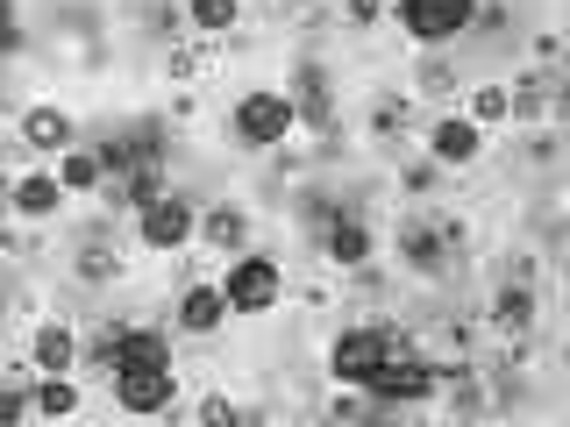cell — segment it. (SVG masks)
Here are the masks:
<instances>
[{"mask_svg": "<svg viewBox=\"0 0 570 427\" xmlns=\"http://www.w3.org/2000/svg\"><path fill=\"white\" fill-rule=\"evenodd\" d=\"M115 399L129 406L136 420H150V414H165V406L178 399V378H171V356H121L115 370Z\"/></svg>", "mask_w": 570, "mask_h": 427, "instance_id": "obj_1", "label": "cell"}, {"mask_svg": "<svg viewBox=\"0 0 570 427\" xmlns=\"http://www.w3.org/2000/svg\"><path fill=\"white\" fill-rule=\"evenodd\" d=\"M406 349H414V342H406L400 328H350L343 342L328 349V370H335L343 385H371V378L392 364V356H406Z\"/></svg>", "mask_w": 570, "mask_h": 427, "instance_id": "obj_2", "label": "cell"}, {"mask_svg": "<svg viewBox=\"0 0 570 427\" xmlns=\"http://www.w3.org/2000/svg\"><path fill=\"white\" fill-rule=\"evenodd\" d=\"M293 129H299L293 93H243V100H236V136H243V142H257V150L285 142Z\"/></svg>", "mask_w": 570, "mask_h": 427, "instance_id": "obj_3", "label": "cell"}, {"mask_svg": "<svg viewBox=\"0 0 570 427\" xmlns=\"http://www.w3.org/2000/svg\"><path fill=\"white\" fill-rule=\"evenodd\" d=\"M478 22V0H400V29L421 43H450Z\"/></svg>", "mask_w": 570, "mask_h": 427, "instance_id": "obj_4", "label": "cell"}, {"mask_svg": "<svg viewBox=\"0 0 570 427\" xmlns=\"http://www.w3.org/2000/svg\"><path fill=\"white\" fill-rule=\"evenodd\" d=\"M222 299H228V314H264V307L278 299V264H272V257H243V264H228Z\"/></svg>", "mask_w": 570, "mask_h": 427, "instance_id": "obj_5", "label": "cell"}, {"mask_svg": "<svg viewBox=\"0 0 570 427\" xmlns=\"http://www.w3.org/2000/svg\"><path fill=\"white\" fill-rule=\"evenodd\" d=\"M364 391H371V399H385V406H414V399H428V391H435V364H428L421 349H406V356H392V364H385Z\"/></svg>", "mask_w": 570, "mask_h": 427, "instance_id": "obj_6", "label": "cell"}, {"mask_svg": "<svg viewBox=\"0 0 570 427\" xmlns=\"http://www.w3.org/2000/svg\"><path fill=\"white\" fill-rule=\"evenodd\" d=\"M193 228H200V221H193V207L178 200V192H171V200H165V192H157V200H142V242H150V249L193 242Z\"/></svg>", "mask_w": 570, "mask_h": 427, "instance_id": "obj_7", "label": "cell"}, {"mask_svg": "<svg viewBox=\"0 0 570 427\" xmlns=\"http://www.w3.org/2000/svg\"><path fill=\"white\" fill-rule=\"evenodd\" d=\"M428 150H435V165H471V157L485 150V129H478L471 115H442L435 129H428Z\"/></svg>", "mask_w": 570, "mask_h": 427, "instance_id": "obj_8", "label": "cell"}, {"mask_svg": "<svg viewBox=\"0 0 570 427\" xmlns=\"http://www.w3.org/2000/svg\"><path fill=\"white\" fill-rule=\"evenodd\" d=\"M222 314H228L222 285H193V292L178 299V328H186V335H214V328H222Z\"/></svg>", "mask_w": 570, "mask_h": 427, "instance_id": "obj_9", "label": "cell"}, {"mask_svg": "<svg viewBox=\"0 0 570 427\" xmlns=\"http://www.w3.org/2000/svg\"><path fill=\"white\" fill-rule=\"evenodd\" d=\"M14 214H29V221H43V214H58L65 200V186H58V171H29V178H14Z\"/></svg>", "mask_w": 570, "mask_h": 427, "instance_id": "obj_10", "label": "cell"}, {"mask_svg": "<svg viewBox=\"0 0 570 427\" xmlns=\"http://www.w3.org/2000/svg\"><path fill=\"white\" fill-rule=\"evenodd\" d=\"M321 242H328L335 264H364L371 257V228L356 221V214H328V236H321Z\"/></svg>", "mask_w": 570, "mask_h": 427, "instance_id": "obj_11", "label": "cell"}, {"mask_svg": "<svg viewBox=\"0 0 570 427\" xmlns=\"http://www.w3.org/2000/svg\"><path fill=\"white\" fill-rule=\"evenodd\" d=\"M22 136L36 142V150H71V115H65V107H29Z\"/></svg>", "mask_w": 570, "mask_h": 427, "instance_id": "obj_12", "label": "cell"}, {"mask_svg": "<svg viewBox=\"0 0 570 427\" xmlns=\"http://www.w3.org/2000/svg\"><path fill=\"white\" fill-rule=\"evenodd\" d=\"M29 414H43V420H65V414H79V391H71L65 370H43V385L29 391Z\"/></svg>", "mask_w": 570, "mask_h": 427, "instance_id": "obj_13", "label": "cell"}, {"mask_svg": "<svg viewBox=\"0 0 570 427\" xmlns=\"http://www.w3.org/2000/svg\"><path fill=\"white\" fill-rule=\"evenodd\" d=\"M58 186H65V192H100V186H107L100 150H65V157H58Z\"/></svg>", "mask_w": 570, "mask_h": 427, "instance_id": "obj_14", "label": "cell"}, {"mask_svg": "<svg viewBox=\"0 0 570 427\" xmlns=\"http://www.w3.org/2000/svg\"><path fill=\"white\" fill-rule=\"evenodd\" d=\"M492 320L513 335V349H521V335H528V320H534V292H528V285H507V292L492 299Z\"/></svg>", "mask_w": 570, "mask_h": 427, "instance_id": "obj_15", "label": "cell"}, {"mask_svg": "<svg viewBox=\"0 0 570 427\" xmlns=\"http://www.w3.org/2000/svg\"><path fill=\"white\" fill-rule=\"evenodd\" d=\"M71 356H79V335H71L65 320H50V328H36V364H43V370H65Z\"/></svg>", "mask_w": 570, "mask_h": 427, "instance_id": "obj_16", "label": "cell"}, {"mask_svg": "<svg viewBox=\"0 0 570 427\" xmlns=\"http://www.w3.org/2000/svg\"><path fill=\"white\" fill-rule=\"evenodd\" d=\"M200 236L214 242V249H243V236H249V221H243V207H214L207 221H200Z\"/></svg>", "mask_w": 570, "mask_h": 427, "instance_id": "obj_17", "label": "cell"}, {"mask_svg": "<svg viewBox=\"0 0 570 427\" xmlns=\"http://www.w3.org/2000/svg\"><path fill=\"white\" fill-rule=\"evenodd\" d=\"M471 121H478V129H485V121H513L507 115V86H478V93H471Z\"/></svg>", "mask_w": 570, "mask_h": 427, "instance_id": "obj_18", "label": "cell"}, {"mask_svg": "<svg viewBox=\"0 0 570 427\" xmlns=\"http://www.w3.org/2000/svg\"><path fill=\"white\" fill-rule=\"evenodd\" d=\"M236 14H243V0H193V22L200 29H236Z\"/></svg>", "mask_w": 570, "mask_h": 427, "instance_id": "obj_19", "label": "cell"}, {"mask_svg": "<svg viewBox=\"0 0 570 427\" xmlns=\"http://www.w3.org/2000/svg\"><path fill=\"white\" fill-rule=\"evenodd\" d=\"M29 414V391H8V385H0V420H22Z\"/></svg>", "mask_w": 570, "mask_h": 427, "instance_id": "obj_20", "label": "cell"}, {"mask_svg": "<svg viewBox=\"0 0 570 427\" xmlns=\"http://www.w3.org/2000/svg\"><path fill=\"white\" fill-rule=\"evenodd\" d=\"M343 14H350V22H379L385 0H343Z\"/></svg>", "mask_w": 570, "mask_h": 427, "instance_id": "obj_21", "label": "cell"}, {"mask_svg": "<svg viewBox=\"0 0 570 427\" xmlns=\"http://www.w3.org/2000/svg\"><path fill=\"white\" fill-rule=\"evenodd\" d=\"M0 50H14V0H0Z\"/></svg>", "mask_w": 570, "mask_h": 427, "instance_id": "obj_22", "label": "cell"}]
</instances>
